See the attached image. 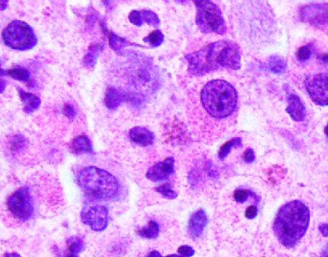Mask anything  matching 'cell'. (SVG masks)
Segmentation results:
<instances>
[{"label": "cell", "instance_id": "cell-1", "mask_svg": "<svg viewBox=\"0 0 328 257\" xmlns=\"http://www.w3.org/2000/svg\"><path fill=\"white\" fill-rule=\"evenodd\" d=\"M188 71L194 76H202L213 71L241 68V50L231 41H219L186 56Z\"/></svg>", "mask_w": 328, "mask_h": 257}, {"label": "cell", "instance_id": "cell-30", "mask_svg": "<svg viewBox=\"0 0 328 257\" xmlns=\"http://www.w3.org/2000/svg\"><path fill=\"white\" fill-rule=\"evenodd\" d=\"M129 21L131 22V23L136 25V26H141L143 23V20H142V16H141V12L139 11H132L129 14Z\"/></svg>", "mask_w": 328, "mask_h": 257}, {"label": "cell", "instance_id": "cell-10", "mask_svg": "<svg viewBox=\"0 0 328 257\" xmlns=\"http://www.w3.org/2000/svg\"><path fill=\"white\" fill-rule=\"evenodd\" d=\"M301 20L314 26L328 25V5L313 4L304 6L301 11Z\"/></svg>", "mask_w": 328, "mask_h": 257}, {"label": "cell", "instance_id": "cell-21", "mask_svg": "<svg viewBox=\"0 0 328 257\" xmlns=\"http://www.w3.org/2000/svg\"><path fill=\"white\" fill-rule=\"evenodd\" d=\"M100 51H101L100 45H94L93 47H90L84 58V66L87 68H93L96 63Z\"/></svg>", "mask_w": 328, "mask_h": 257}, {"label": "cell", "instance_id": "cell-22", "mask_svg": "<svg viewBox=\"0 0 328 257\" xmlns=\"http://www.w3.org/2000/svg\"><path fill=\"white\" fill-rule=\"evenodd\" d=\"M109 45L111 48L115 50L117 53H120V51L126 47L133 46V44L128 43L126 40L118 37L112 32L109 33Z\"/></svg>", "mask_w": 328, "mask_h": 257}, {"label": "cell", "instance_id": "cell-32", "mask_svg": "<svg viewBox=\"0 0 328 257\" xmlns=\"http://www.w3.org/2000/svg\"><path fill=\"white\" fill-rule=\"evenodd\" d=\"M244 161L246 163V164H251L255 161V154H254V151L250 148L246 149L244 153Z\"/></svg>", "mask_w": 328, "mask_h": 257}, {"label": "cell", "instance_id": "cell-6", "mask_svg": "<svg viewBox=\"0 0 328 257\" xmlns=\"http://www.w3.org/2000/svg\"><path fill=\"white\" fill-rule=\"evenodd\" d=\"M2 39L7 47L21 51L29 50L38 43L31 26L21 21L9 24L2 32Z\"/></svg>", "mask_w": 328, "mask_h": 257}, {"label": "cell", "instance_id": "cell-2", "mask_svg": "<svg viewBox=\"0 0 328 257\" xmlns=\"http://www.w3.org/2000/svg\"><path fill=\"white\" fill-rule=\"evenodd\" d=\"M310 222V211L301 201H293L284 205L278 211L273 232L282 245L293 248L304 236Z\"/></svg>", "mask_w": 328, "mask_h": 257}, {"label": "cell", "instance_id": "cell-33", "mask_svg": "<svg viewBox=\"0 0 328 257\" xmlns=\"http://www.w3.org/2000/svg\"><path fill=\"white\" fill-rule=\"evenodd\" d=\"M257 213V208L255 206H250L249 208H247V210L246 211V217L247 219H253V218L256 217Z\"/></svg>", "mask_w": 328, "mask_h": 257}, {"label": "cell", "instance_id": "cell-31", "mask_svg": "<svg viewBox=\"0 0 328 257\" xmlns=\"http://www.w3.org/2000/svg\"><path fill=\"white\" fill-rule=\"evenodd\" d=\"M178 253L182 256V257H191L193 255H194V250L190 247V246H181L179 249H178Z\"/></svg>", "mask_w": 328, "mask_h": 257}, {"label": "cell", "instance_id": "cell-9", "mask_svg": "<svg viewBox=\"0 0 328 257\" xmlns=\"http://www.w3.org/2000/svg\"><path fill=\"white\" fill-rule=\"evenodd\" d=\"M82 222L94 232H103L109 222V212L104 206H87L81 212Z\"/></svg>", "mask_w": 328, "mask_h": 257}, {"label": "cell", "instance_id": "cell-39", "mask_svg": "<svg viewBox=\"0 0 328 257\" xmlns=\"http://www.w3.org/2000/svg\"><path fill=\"white\" fill-rule=\"evenodd\" d=\"M322 257H328V246L325 249V251L323 252Z\"/></svg>", "mask_w": 328, "mask_h": 257}, {"label": "cell", "instance_id": "cell-15", "mask_svg": "<svg viewBox=\"0 0 328 257\" xmlns=\"http://www.w3.org/2000/svg\"><path fill=\"white\" fill-rule=\"evenodd\" d=\"M19 93L20 96L23 100L24 104V112L27 114H31L33 112H35L36 110L39 109L40 105H41V100L38 96L34 95V94L28 93L26 92H24L23 90L19 89Z\"/></svg>", "mask_w": 328, "mask_h": 257}, {"label": "cell", "instance_id": "cell-36", "mask_svg": "<svg viewBox=\"0 0 328 257\" xmlns=\"http://www.w3.org/2000/svg\"><path fill=\"white\" fill-rule=\"evenodd\" d=\"M162 257V255L159 253V252H157V251H153V252H151V253H149L148 255H147V257Z\"/></svg>", "mask_w": 328, "mask_h": 257}, {"label": "cell", "instance_id": "cell-4", "mask_svg": "<svg viewBox=\"0 0 328 257\" xmlns=\"http://www.w3.org/2000/svg\"><path fill=\"white\" fill-rule=\"evenodd\" d=\"M76 181L85 193L98 200H112L119 194L120 187L116 177L94 166L80 170Z\"/></svg>", "mask_w": 328, "mask_h": 257}, {"label": "cell", "instance_id": "cell-18", "mask_svg": "<svg viewBox=\"0 0 328 257\" xmlns=\"http://www.w3.org/2000/svg\"><path fill=\"white\" fill-rule=\"evenodd\" d=\"M268 68L273 73L283 74L287 70L286 61L278 55H273L268 62Z\"/></svg>", "mask_w": 328, "mask_h": 257}, {"label": "cell", "instance_id": "cell-42", "mask_svg": "<svg viewBox=\"0 0 328 257\" xmlns=\"http://www.w3.org/2000/svg\"><path fill=\"white\" fill-rule=\"evenodd\" d=\"M165 257H182V256H177V255H169V256H166Z\"/></svg>", "mask_w": 328, "mask_h": 257}, {"label": "cell", "instance_id": "cell-34", "mask_svg": "<svg viewBox=\"0 0 328 257\" xmlns=\"http://www.w3.org/2000/svg\"><path fill=\"white\" fill-rule=\"evenodd\" d=\"M64 114H65L67 117L72 118V117H74V116H75V111H74V109L71 107V105L67 104V105L65 106V108H64Z\"/></svg>", "mask_w": 328, "mask_h": 257}, {"label": "cell", "instance_id": "cell-26", "mask_svg": "<svg viewBox=\"0 0 328 257\" xmlns=\"http://www.w3.org/2000/svg\"><path fill=\"white\" fill-rule=\"evenodd\" d=\"M141 13L143 23H146L150 26H158L160 24V20L154 12L149 11V10H144V11H141Z\"/></svg>", "mask_w": 328, "mask_h": 257}, {"label": "cell", "instance_id": "cell-5", "mask_svg": "<svg viewBox=\"0 0 328 257\" xmlns=\"http://www.w3.org/2000/svg\"><path fill=\"white\" fill-rule=\"evenodd\" d=\"M196 7L195 22L199 30L204 34L226 33V24L220 9L211 1H194Z\"/></svg>", "mask_w": 328, "mask_h": 257}, {"label": "cell", "instance_id": "cell-19", "mask_svg": "<svg viewBox=\"0 0 328 257\" xmlns=\"http://www.w3.org/2000/svg\"><path fill=\"white\" fill-rule=\"evenodd\" d=\"M121 102H122V96L118 93V91L113 88H109L105 96L106 107L110 110H114L117 109Z\"/></svg>", "mask_w": 328, "mask_h": 257}, {"label": "cell", "instance_id": "cell-28", "mask_svg": "<svg viewBox=\"0 0 328 257\" xmlns=\"http://www.w3.org/2000/svg\"><path fill=\"white\" fill-rule=\"evenodd\" d=\"M311 55H312L311 46H304V47H301L297 53V57L301 62L308 61L311 58Z\"/></svg>", "mask_w": 328, "mask_h": 257}, {"label": "cell", "instance_id": "cell-25", "mask_svg": "<svg viewBox=\"0 0 328 257\" xmlns=\"http://www.w3.org/2000/svg\"><path fill=\"white\" fill-rule=\"evenodd\" d=\"M6 74L14 79L20 80V81H28L30 78V73L29 71L27 70L26 69H23V68H16V69H12L6 71Z\"/></svg>", "mask_w": 328, "mask_h": 257}, {"label": "cell", "instance_id": "cell-11", "mask_svg": "<svg viewBox=\"0 0 328 257\" xmlns=\"http://www.w3.org/2000/svg\"><path fill=\"white\" fill-rule=\"evenodd\" d=\"M174 172V160L167 158L163 162L154 164L146 173V178L152 182H162Z\"/></svg>", "mask_w": 328, "mask_h": 257}, {"label": "cell", "instance_id": "cell-17", "mask_svg": "<svg viewBox=\"0 0 328 257\" xmlns=\"http://www.w3.org/2000/svg\"><path fill=\"white\" fill-rule=\"evenodd\" d=\"M71 151L75 154L92 153L93 147L91 140L86 136H79L75 138L71 144Z\"/></svg>", "mask_w": 328, "mask_h": 257}, {"label": "cell", "instance_id": "cell-12", "mask_svg": "<svg viewBox=\"0 0 328 257\" xmlns=\"http://www.w3.org/2000/svg\"><path fill=\"white\" fill-rule=\"evenodd\" d=\"M208 223V217L203 210L195 211L189 220L188 233L192 238H198L204 232Z\"/></svg>", "mask_w": 328, "mask_h": 257}, {"label": "cell", "instance_id": "cell-3", "mask_svg": "<svg viewBox=\"0 0 328 257\" xmlns=\"http://www.w3.org/2000/svg\"><path fill=\"white\" fill-rule=\"evenodd\" d=\"M201 103L205 111L215 118H225L234 113L238 94L234 87L224 80H213L201 92Z\"/></svg>", "mask_w": 328, "mask_h": 257}, {"label": "cell", "instance_id": "cell-24", "mask_svg": "<svg viewBox=\"0 0 328 257\" xmlns=\"http://www.w3.org/2000/svg\"><path fill=\"white\" fill-rule=\"evenodd\" d=\"M143 41L150 45L151 47H160L164 42V34L160 30H156L151 32Z\"/></svg>", "mask_w": 328, "mask_h": 257}, {"label": "cell", "instance_id": "cell-35", "mask_svg": "<svg viewBox=\"0 0 328 257\" xmlns=\"http://www.w3.org/2000/svg\"><path fill=\"white\" fill-rule=\"evenodd\" d=\"M320 232L322 233V234L325 236V237H328V224H323L320 226L319 228Z\"/></svg>", "mask_w": 328, "mask_h": 257}, {"label": "cell", "instance_id": "cell-14", "mask_svg": "<svg viewBox=\"0 0 328 257\" xmlns=\"http://www.w3.org/2000/svg\"><path fill=\"white\" fill-rule=\"evenodd\" d=\"M129 138L132 142L146 147L154 142V135L151 131L143 127H135L129 133Z\"/></svg>", "mask_w": 328, "mask_h": 257}, {"label": "cell", "instance_id": "cell-27", "mask_svg": "<svg viewBox=\"0 0 328 257\" xmlns=\"http://www.w3.org/2000/svg\"><path fill=\"white\" fill-rule=\"evenodd\" d=\"M156 191L159 192L160 194H162L164 197L167 198V199H175L177 197V193L174 192L170 186L168 184L161 186V187H157Z\"/></svg>", "mask_w": 328, "mask_h": 257}, {"label": "cell", "instance_id": "cell-41", "mask_svg": "<svg viewBox=\"0 0 328 257\" xmlns=\"http://www.w3.org/2000/svg\"><path fill=\"white\" fill-rule=\"evenodd\" d=\"M325 133H326V136H327V139H328V123L327 127H326V129H325Z\"/></svg>", "mask_w": 328, "mask_h": 257}, {"label": "cell", "instance_id": "cell-13", "mask_svg": "<svg viewBox=\"0 0 328 257\" xmlns=\"http://www.w3.org/2000/svg\"><path fill=\"white\" fill-rule=\"evenodd\" d=\"M288 102L289 105L287 107V113L295 121H302L305 118L304 105L302 104L299 95L294 93H288Z\"/></svg>", "mask_w": 328, "mask_h": 257}, {"label": "cell", "instance_id": "cell-7", "mask_svg": "<svg viewBox=\"0 0 328 257\" xmlns=\"http://www.w3.org/2000/svg\"><path fill=\"white\" fill-rule=\"evenodd\" d=\"M7 208L14 217L22 222L30 220L35 212L33 198L26 187L18 189L8 198Z\"/></svg>", "mask_w": 328, "mask_h": 257}, {"label": "cell", "instance_id": "cell-37", "mask_svg": "<svg viewBox=\"0 0 328 257\" xmlns=\"http://www.w3.org/2000/svg\"><path fill=\"white\" fill-rule=\"evenodd\" d=\"M319 59L324 63V64H328V54H323L319 56Z\"/></svg>", "mask_w": 328, "mask_h": 257}, {"label": "cell", "instance_id": "cell-16", "mask_svg": "<svg viewBox=\"0 0 328 257\" xmlns=\"http://www.w3.org/2000/svg\"><path fill=\"white\" fill-rule=\"evenodd\" d=\"M68 249L65 252L63 257H79V254L84 251L85 245L84 241L81 237L79 236H72L71 237L68 242Z\"/></svg>", "mask_w": 328, "mask_h": 257}, {"label": "cell", "instance_id": "cell-20", "mask_svg": "<svg viewBox=\"0 0 328 257\" xmlns=\"http://www.w3.org/2000/svg\"><path fill=\"white\" fill-rule=\"evenodd\" d=\"M160 233V227L158 225V223L154 222V221H150L148 222V225L144 228L141 229L138 234L142 237V238H146V239H155L158 237Z\"/></svg>", "mask_w": 328, "mask_h": 257}, {"label": "cell", "instance_id": "cell-40", "mask_svg": "<svg viewBox=\"0 0 328 257\" xmlns=\"http://www.w3.org/2000/svg\"><path fill=\"white\" fill-rule=\"evenodd\" d=\"M1 4H2V10H4V9H5V7H6L7 1H2V2H1Z\"/></svg>", "mask_w": 328, "mask_h": 257}, {"label": "cell", "instance_id": "cell-29", "mask_svg": "<svg viewBox=\"0 0 328 257\" xmlns=\"http://www.w3.org/2000/svg\"><path fill=\"white\" fill-rule=\"evenodd\" d=\"M250 195H251V192L249 190L236 189L234 192L235 201L237 203H245Z\"/></svg>", "mask_w": 328, "mask_h": 257}, {"label": "cell", "instance_id": "cell-38", "mask_svg": "<svg viewBox=\"0 0 328 257\" xmlns=\"http://www.w3.org/2000/svg\"><path fill=\"white\" fill-rule=\"evenodd\" d=\"M3 257H22L17 254H8V255H5Z\"/></svg>", "mask_w": 328, "mask_h": 257}, {"label": "cell", "instance_id": "cell-23", "mask_svg": "<svg viewBox=\"0 0 328 257\" xmlns=\"http://www.w3.org/2000/svg\"><path fill=\"white\" fill-rule=\"evenodd\" d=\"M242 145V140L240 138H236V139H232L229 141H227L226 143H224L221 148L219 149V158L220 160H224L230 153V151L232 150V148L234 147H239Z\"/></svg>", "mask_w": 328, "mask_h": 257}, {"label": "cell", "instance_id": "cell-8", "mask_svg": "<svg viewBox=\"0 0 328 257\" xmlns=\"http://www.w3.org/2000/svg\"><path fill=\"white\" fill-rule=\"evenodd\" d=\"M304 86L307 93L315 104L328 106V72L307 76Z\"/></svg>", "mask_w": 328, "mask_h": 257}]
</instances>
